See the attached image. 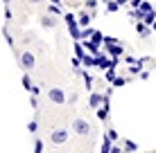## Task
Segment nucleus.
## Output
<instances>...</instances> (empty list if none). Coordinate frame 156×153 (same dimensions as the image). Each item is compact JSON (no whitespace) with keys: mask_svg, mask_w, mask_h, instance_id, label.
<instances>
[{"mask_svg":"<svg viewBox=\"0 0 156 153\" xmlns=\"http://www.w3.org/2000/svg\"><path fill=\"white\" fill-rule=\"evenodd\" d=\"M104 52L111 59H122L125 56V45L122 43H104Z\"/></svg>","mask_w":156,"mask_h":153,"instance_id":"f257e3e1","label":"nucleus"},{"mask_svg":"<svg viewBox=\"0 0 156 153\" xmlns=\"http://www.w3.org/2000/svg\"><path fill=\"white\" fill-rule=\"evenodd\" d=\"M68 138H70L68 128H57V131H52V135H50V142H52L55 146H59V144H63V142H68Z\"/></svg>","mask_w":156,"mask_h":153,"instance_id":"f03ea898","label":"nucleus"},{"mask_svg":"<svg viewBox=\"0 0 156 153\" xmlns=\"http://www.w3.org/2000/svg\"><path fill=\"white\" fill-rule=\"evenodd\" d=\"M45 95L52 104H66V92L61 88H50V90H45Z\"/></svg>","mask_w":156,"mask_h":153,"instance_id":"7ed1b4c3","label":"nucleus"},{"mask_svg":"<svg viewBox=\"0 0 156 153\" xmlns=\"http://www.w3.org/2000/svg\"><path fill=\"white\" fill-rule=\"evenodd\" d=\"M95 18V16H93V12H86V9H84V12H79L77 14V23H79V27H90V20H93Z\"/></svg>","mask_w":156,"mask_h":153,"instance_id":"20e7f679","label":"nucleus"},{"mask_svg":"<svg viewBox=\"0 0 156 153\" xmlns=\"http://www.w3.org/2000/svg\"><path fill=\"white\" fill-rule=\"evenodd\" d=\"M20 68H23L25 72L34 70V56H32V52H23V54H20Z\"/></svg>","mask_w":156,"mask_h":153,"instance_id":"39448f33","label":"nucleus"},{"mask_svg":"<svg viewBox=\"0 0 156 153\" xmlns=\"http://www.w3.org/2000/svg\"><path fill=\"white\" fill-rule=\"evenodd\" d=\"M102 104H104V95L102 92H90V99H88V106L93 110H98Z\"/></svg>","mask_w":156,"mask_h":153,"instance_id":"423d86ee","label":"nucleus"},{"mask_svg":"<svg viewBox=\"0 0 156 153\" xmlns=\"http://www.w3.org/2000/svg\"><path fill=\"white\" fill-rule=\"evenodd\" d=\"M73 126H75V133H79V135H88L90 133V126H88L86 119H77Z\"/></svg>","mask_w":156,"mask_h":153,"instance_id":"0eeeda50","label":"nucleus"},{"mask_svg":"<svg viewBox=\"0 0 156 153\" xmlns=\"http://www.w3.org/2000/svg\"><path fill=\"white\" fill-rule=\"evenodd\" d=\"M113 144L115 142L109 138V135H104L102 138V144H100V153H111V149H113Z\"/></svg>","mask_w":156,"mask_h":153,"instance_id":"6e6552de","label":"nucleus"},{"mask_svg":"<svg viewBox=\"0 0 156 153\" xmlns=\"http://www.w3.org/2000/svg\"><path fill=\"white\" fill-rule=\"evenodd\" d=\"M109 110H111V106H100L95 110V115H98L100 122H106V119H109Z\"/></svg>","mask_w":156,"mask_h":153,"instance_id":"1a4fd4ad","label":"nucleus"},{"mask_svg":"<svg viewBox=\"0 0 156 153\" xmlns=\"http://www.w3.org/2000/svg\"><path fill=\"white\" fill-rule=\"evenodd\" d=\"M122 149H125V153H136L138 151V144L133 140H122Z\"/></svg>","mask_w":156,"mask_h":153,"instance_id":"9d476101","label":"nucleus"},{"mask_svg":"<svg viewBox=\"0 0 156 153\" xmlns=\"http://www.w3.org/2000/svg\"><path fill=\"white\" fill-rule=\"evenodd\" d=\"M120 7H122V5L118 2V0H111V2H106V14H118Z\"/></svg>","mask_w":156,"mask_h":153,"instance_id":"9b49d317","label":"nucleus"},{"mask_svg":"<svg viewBox=\"0 0 156 153\" xmlns=\"http://www.w3.org/2000/svg\"><path fill=\"white\" fill-rule=\"evenodd\" d=\"M48 14H52V16H63V12H61V5L50 2V5H48Z\"/></svg>","mask_w":156,"mask_h":153,"instance_id":"f8f14e48","label":"nucleus"},{"mask_svg":"<svg viewBox=\"0 0 156 153\" xmlns=\"http://www.w3.org/2000/svg\"><path fill=\"white\" fill-rule=\"evenodd\" d=\"M127 81H129V77H120V75H118V77L113 79V81H111V86H113V88H122Z\"/></svg>","mask_w":156,"mask_h":153,"instance_id":"ddd939ff","label":"nucleus"},{"mask_svg":"<svg viewBox=\"0 0 156 153\" xmlns=\"http://www.w3.org/2000/svg\"><path fill=\"white\" fill-rule=\"evenodd\" d=\"M23 88H25L27 92H32V88H34V83H32V79H30V75H27V72L23 75Z\"/></svg>","mask_w":156,"mask_h":153,"instance_id":"4468645a","label":"nucleus"},{"mask_svg":"<svg viewBox=\"0 0 156 153\" xmlns=\"http://www.w3.org/2000/svg\"><path fill=\"white\" fill-rule=\"evenodd\" d=\"M43 149H45V142L36 138V140H34V153H43Z\"/></svg>","mask_w":156,"mask_h":153,"instance_id":"2eb2a0df","label":"nucleus"},{"mask_svg":"<svg viewBox=\"0 0 156 153\" xmlns=\"http://www.w3.org/2000/svg\"><path fill=\"white\" fill-rule=\"evenodd\" d=\"M138 9H140L143 14H147V12H152V9H154V5H152V2H147V0H143V5H140ZM143 18H145V16H143Z\"/></svg>","mask_w":156,"mask_h":153,"instance_id":"dca6fc26","label":"nucleus"},{"mask_svg":"<svg viewBox=\"0 0 156 153\" xmlns=\"http://www.w3.org/2000/svg\"><path fill=\"white\" fill-rule=\"evenodd\" d=\"M106 135H109V138L113 140L115 144H118V142H122V140H120V135H118V131H113V128H109V131H106Z\"/></svg>","mask_w":156,"mask_h":153,"instance_id":"f3484780","label":"nucleus"},{"mask_svg":"<svg viewBox=\"0 0 156 153\" xmlns=\"http://www.w3.org/2000/svg\"><path fill=\"white\" fill-rule=\"evenodd\" d=\"M43 25H45V27H55V25H57L55 16H45V18H43Z\"/></svg>","mask_w":156,"mask_h":153,"instance_id":"a211bd4d","label":"nucleus"},{"mask_svg":"<svg viewBox=\"0 0 156 153\" xmlns=\"http://www.w3.org/2000/svg\"><path fill=\"white\" fill-rule=\"evenodd\" d=\"M84 7L90 9V12H95V9H98V0H84Z\"/></svg>","mask_w":156,"mask_h":153,"instance_id":"6ab92c4d","label":"nucleus"},{"mask_svg":"<svg viewBox=\"0 0 156 153\" xmlns=\"http://www.w3.org/2000/svg\"><path fill=\"white\" fill-rule=\"evenodd\" d=\"M2 36H5V41H7V43L14 47V38H12V34H9V29H7V27H2Z\"/></svg>","mask_w":156,"mask_h":153,"instance_id":"aec40b11","label":"nucleus"},{"mask_svg":"<svg viewBox=\"0 0 156 153\" xmlns=\"http://www.w3.org/2000/svg\"><path fill=\"white\" fill-rule=\"evenodd\" d=\"M27 131H30V133H36V131H39V124H36V119H30V122H27Z\"/></svg>","mask_w":156,"mask_h":153,"instance_id":"412c9836","label":"nucleus"},{"mask_svg":"<svg viewBox=\"0 0 156 153\" xmlns=\"http://www.w3.org/2000/svg\"><path fill=\"white\" fill-rule=\"evenodd\" d=\"M111 153H125V149H122V142H118V144H113V149H111Z\"/></svg>","mask_w":156,"mask_h":153,"instance_id":"4be33fe9","label":"nucleus"},{"mask_svg":"<svg viewBox=\"0 0 156 153\" xmlns=\"http://www.w3.org/2000/svg\"><path fill=\"white\" fill-rule=\"evenodd\" d=\"M12 7H9V5H5V20H12Z\"/></svg>","mask_w":156,"mask_h":153,"instance_id":"5701e85b","label":"nucleus"},{"mask_svg":"<svg viewBox=\"0 0 156 153\" xmlns=\"http://www.w3.org/2000/svg\"><path fill=\"white\" fill-rule=\"evenodd\" d=\"M129 5H131V9H138L143 5V0H129Z\"/></svg>","mask_w":156,"mask_h":153,"instance_id":"b1692460","label":"nucleus"},{"mask_svg":"<svg viewBox=\"0 0 156 153\" xmlns=\"http://www.w3.org/2000/svg\"><path fill=\"white\" fill-rule=\"evenodd\" d=\"M30 106L34 108V110L39 108V101H36V95H32V99H30Z\"/></svg>","mask_w":156,"mask_h":153,"instance_id":"393cba45","label":"nucleus"},{"mask_svg":"<svg viewBox=\"0 0 156 153\" xmlns=\"http://www.w3.org/2000/svg\"><path fill=\"white\" fill-rule=\"evenodd\" d=\"M140 79H143V81H145V79H149V72H147V70H143V72H140Z\"/></svg>","mask_w":156,"mask_h":153,"instance_id":"a878e982","label":"nucleus"},{"mask_svg":"<svg viewBox=\"0 0 156 153\" xmlns=\"http://www.w3.org/2000/svg\"><path fill=\"white\" fill-rule=\"evenodd\" d=\"M48 2H55V5H63V0H48Z\"/></svg>","mask_w":156,"mask_h":153,"instance_id":"bb28decb","label":"nucleus"},{"mask_svg":"<svg viewBox=\"0 0 156 153\" xmlns=\"http://www.w3.org/2000/svg\"><path fill=\"white\" fill-rule=\"evenodd\" d=\"M152 29H154V32H156V20H154V23H152Z\"/></svg>","mask_w":156,"mask_h":153,"instance_id":"cd10ccee","label":"nucleus"},{"mask_svg":"<svg viewBox=\"0 0 156 153\" xmlns=\"http://www.w3.org/2000/svg\"><path fill=\"white\" fill-rule=\"evenodd\" d=\"M100 2H102V5H106V2H111V0H100Z\"/></svg>","mask_w":156,"mask_h":153,"instance_id":"c85d7f7f","label":"nucleus"},{"mask_svg":"<svg viewBox=\"0 0 156 153\" xmlns=\"http://www.w3.org/2000/svg\"><path fill=\"white\" fill-rule=\"evenodd\" d=\"M30 2H34V5H36V2H41V0H30Z\"/></svg>","mask_w":156,"mask_h":153,"instance_id":"c756f323","label":"nucleus"},{"mask_svg":"<svg viewBox=\"0 0 156 153\" xmlns=\"http://www.w3.org/2000/svg\"><path fill=\"white\" fill-rule=\"evenodd\" d=\"M2 2H5V5H9V2H12V0H2Z\"/></svg>","mask_w":156,"mask_h":153,"instance_id":"7c9ffc66","label":"nucleus"},{"mask_svg":"<svg viewBox=\"0 0 156 153\" xmlns=\"http://www.w3.org/2000/svg\"><path fill=\"white\" fill-rule=\"evenodd\" d=\"M63 2H70V0H63Z\"/></svg>","mask_w":156,"mask_h":153,"instance_id":"2f4dec72","label":"nucleus"}]
</instances>
